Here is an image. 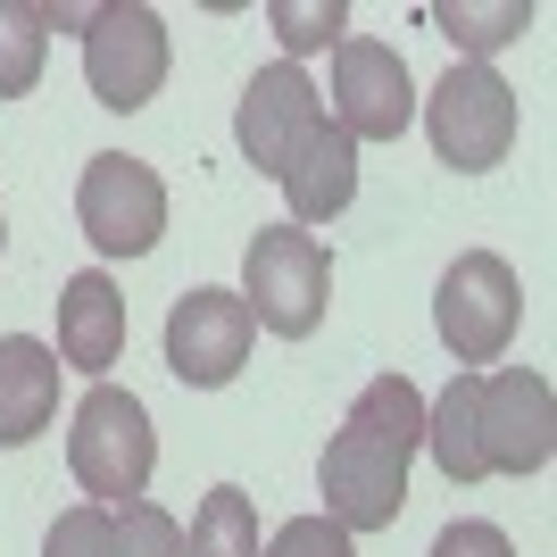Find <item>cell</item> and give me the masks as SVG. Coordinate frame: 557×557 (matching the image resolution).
<instances>
[{
	"instance_id": "7c38bea8",
	"label": "cell",
	"mask_w": 557,
	"mask_h": 557,
	"mask_svg": "<svg viewBox=\"0 0 557 557\" xmlns=\"http://www.w3.org/2000/svg\"><path fill=\"white\" fill-rule=\"evenodd\" d=\"M275 184H283V200H292V225H300V233L333 225V216L358 200V141H349L333 116H317V125L300 134V150L283 159Z\"/></svg>"
},
{
	"instance_id": "4fadbf2b",
	"label": "cell",
	"mask_w": 557,
	"mask_h": 557,
	"mask_svg": "<svg viewBox=\"0 0 557 557\" xmlns=\"http://www.w3.org/2000/svg\"><path fill=\"white\" fill-rule=\"evenodd\" d=\"M50 417H59V349L9 333L0 342V449L42 442Z\"/></svg>"
},
{
	"instance_id": "3957f363",
	"label": "cell",
	"mask_w": 557,
	"mask_h": 557,
	"mask_svg": "<svg viewBox=\"0 0 557 557\" xmlns=\"http://www.w3.org/2000/svg\"><path fill=\"white\" fill-rule=\"evenodd\" d=\"M516 317H524V292H516V267L499 250H466L442 275V292H433V325H442V342H449L458 367L508 358Z\"/></svg>"
},
{
	"instance_id": "603a6c76",
	"label": "cell",
	"mask_w": 557,
	"mask_h": 557,
	"mask_svg": "<svg viewBox=\"0 0 557 557\" xmlns=\"http://www.w3.org/2000/svg\"><path fill=\"white\" fill-rule=\"evenodd\" d=\"M267 557H358V541H349L333 516H292V524L267 541Z\"/></svg>"
},
{
	"instance_id": "277c9868",
	"label": "cell",
	"mask_w": 557,
	"mask_h": 557,
	"mask_svg": "<svg viewBox=\"0 0 557 557\" xmlns=\"http://www.w3.org/2000/svg\"><path fill=\"white\" fill-rule=\"evenodd\" d=\"M424 125H433V150H442V166H458V175H483V166H499L516 150V92L499 84V67H474V59H458V67L433 84V100H424Z\"/></svg>"
},
{
	"instance_id": "5b68a950",
	"label": "cell",
	"mask_w": 557,
	"mask_h": 557,
	"mask_svg": "<svg viewBox=\"0 0 557 557\" xmlns=\"http://www.w3.org/2000/svg\"><path fill=\"white\" fill-rule=\"evenodd\" d=\"M84 84H92V100L116 109V116L150 109L159 84H166V25H159V9H141V0L92 9V25H84Z\"/></svg>"
},
{
	"instance_id": "8fae6325",
	"label": "cell",
	"mask_w": 557,
	"mask_h": 557,
	"mask_svg": "<svg viewBox=\"0 0 557 557\" xmlns=\"http://www.w3.org/2000/svg\"><path fill=\"white\" fill-rule=\"evenodd\" d=\"M317 84H308V67H292V59H275V67L250 75V92H242V109H233V141H242V159L258 166V175H283V159L300 150V134L317 125Z\"/></svg>"
},
{
	"instance_id": "d4e9b609",
	"label": "cell",
	"mask_w": 557,
	"mask_h": 557,
	"mask_svg": "<svg viewBox=\"0 0 557 557\" xmlns=\"http://www.w3.org/2000/svg\"><path fill=\"white\" fill-rule=\"evenodd\" d=\"M0 250H9V225H0Z\"/></svg>"
},
{
	"instance_id": "5bb4252c",
	"label": "cell",
	"mask_w": 557,
	"mask_h": 557,
	"mask_svg": "<svg viewBox=\"0 0 557 557\" xmlns=\"http://www.w3.org/2000/svg\"><path fill=\"white\" fill-rule=\"evenodd\" d=\"M59 358L84 367V374H109L116 358H125V292H116L100 267L59 292Z\"/></svg>"
},
{
	"instance_id": "9a60e30c",
	"label": "cell",
	"mask_w": 557,
	"mask_h": 557,
	"mask_svg": "<svg viewBox=\"0 0 557 557\" xmlns=\"http://www.w3.org/2000/svg\"><path fill=\"white\" fill-rule=\"evenodd\" d=\"M474 392L483 374H449V392L424 408V449L449 483H483V433H474Z\"/></svg>"
},
{
	"instance_id": "ba28073f",
	"label": "cell",
	"mask_w": 557,
	"mask_h": 557,
	"mask_svg": "<svg viewBox=\"0 0 557 557\" xmlns=\"http://www.w3.org/2000/svg\"><path fill=\"white\" fill-rule=\"evenodd\" d=\"M250 342H258V325H250V308H242V292L200 283L166 317V374L191 383V392H216V383H233V374L250 367Z\"/></svg>"
},
{
	"instance_id": "52a82bcc",
	"label": "cell",
	"mask_w": 557,
	"mask_h": 557,
	"mask_svg": "<svg viewBox=\"0 0 557 557\" xmlns=\"http://www.w3.org/2000/svg\"><path fill=\"white\" fill-rule=\"evenodd\" d=\"M474 433H483V474H541L557 458V399L533 367H499L474 392Z\"/></svg>"
},
{
	"instance_id": "ac0fdd59",
	"label": "cell",
	"mask_w": 557,
	"mask_h": 557,
	"mask_svg": "<svg viewBox=\"0 0 557 557\" xmlns=\"http://www.w3.org/2000/svg\"><path fill=\"white\" fill-rule=\"evenodd\" d=\"M184 557H258V508L242 483H216L184 533Z\"/></svg>"
},
{
	"instance_id": "44dd1931",
	"label": "cell",
	"mask_w": 557,
	"mask_h": 557,
	"mask_svg": "<svg viewBox=\"0 0 557 557\" xmlns=\"http://www.w3.org/2000/svg\"><path fill=\"white\" fill-rule=\"evenodd\" d=\"M109 516H116V557H184V524L166 508L134 499V508H109Z\"/></svg>"
},
{
	"instance_id": "2e32d148",
	"label": "cell",
	"mask_w": 557,
	"mask_h": 557,
	"mask_svg": "<svg viewBox=\"0 0 557 557\" xmlns=\"http://www.w3.org/2000/svg\"><path fill=\"white\" fill-rule=\"evenodd\" d=\"M349 433H367V442H383V449H399V458H417L424 449V399H417V383L408 374H374L367 392L349 399Z\"/></svg>"
},
{
	"instance_id": "6da1fadb",
	"label": "cell",
	"mask_w": 557,
	"mask_h": 557,
	"mask_svg": "<svg viewBox=\"0 0 557 557\" xmlns=\"http://www.w3.org/2000/svg\"><path fill=\"white\" fill-rule=\"evenodd\" d=\"M333 300V250L300 225H258L250 250H242V308L250 325L283 333V342H308L325 325Z\"/></svg>"
},
{
	"instance_id": "ffe728a7",
	"label": "cell",
	"mask_w": 557,
	"mask_h": 557,
	"mask_svg": "<svg viewBox=\"0 0 557 557\" xmlns=\"http://www.w3.org/2000/svg\"><path fill=\"white\" fill-rule=\"evenodd\" d=\"M267 25H275V34H283V50H292V67H300L308 50L342 42L349 9H342V0H267Z\"/></svg>"
},
{
	"instance_id": "7402d4cb",
	"label": "cell",
	"mask_w": 557,
	"mask_h": 557,
	"mask_svg": "<svg viewBox=\"0 0 557 557\" xmlns=\"http://www.w3.org/2000/svg\"><path fill=\"white\" fill-rule=\"evenodd\" d=\"M42 557H116V516L109 508H67L59 524H50V541H42Z\"/></svg>"
},
{
	"instance_id": "7a4b0ae2",
	"label": "cell",
	"mask_w": 557,
	"mask_h": 557,
	"mask_svg": "<svg viewBox=\"0 0 557 557\" xmlns=\"http://www.w3.org/2000/svg\"><path fill=\"white\" fill-rule=\"evenodd\" d=\"M67 466L92 508H134L150 491V466H159V433H150V408L116 383H92L84 408H75V433H67Z\"/></svg>"
},
{
	"instance_id": "30bf717a",
	"label": "cell",
	"mask_w": 557,
	"mask_h": 557,
	"mask_svg": "<svg viewBox=\"0 0 557 557\" xmlns=\"http://www.w3.org/2000/svg\"><path fill=\"white\" fill-rule=\"evenodd\" d=\"M317 483H325V516L342 533H392L399 508H408V458L367 442V433H349V424L325 442Z\"/></svg>"
},
{
	"instance_id": "d6986e66",
	"label": "cell",
	"mask_w": 557,
	"mask_h": 557,
	"mask_svg": "<svg viewBox=\"0 0 557 557\" xmlns=\"http://www.w3.org/2000/svg\"><path fill=\"white\" fill-rule=\"evenodd\" d=\"M42 59H50V25L34 0H0V100H25L42 84Z\"/></svg>"
},
{
	"instance_id": "9c48e42d",
	"label": "cell",
	"mask_w": 557,
	"mask_h": 557,
	"mask_svg": "<svg viewBox=\"0 0 557 557\" xmlns=\"http://www.w3.org/2000/svg\"><path fill=\"white\" fill-rule=\"evenodd\" d=\"M417 116V84H408V59L392 42H358L342 34L333 42V125L349 141H399Z\"/></svg>"
},
{
	"instance_id": "cb8c5ba5",
	"label": "cell",
	"mask_w": 557,
	"mask_h": 557,
	"mask_svg": "<svg viewBox=\"0 0 557 557\" xmlns=\"http://www.w3.org/2000/svg\"><path fill=\"white\" fill-rule=\"evenodd\" d=\"M433 557H516V549H508V533H499V524H442Z\"/></svg>"
},
{
	"instance_id": "e0dca14e",
	"label": "cell",
	"mask_w": 557,
	"mask_h": 557,
	"mask_svg": "<svg viewBox=\"0 0 557 557\" xmlns=\"http://www.w3.org/2000/svg\"><path fill=\"white\" fill-rule=\"evenodd\" d=\"M433 25H442L474 67H491V50L516 42V34L533 25V0H433Z\"/></svg>"
},
{
	"instance_id": "8992f818",
	"label": "cell",
	"mask_w": 557,
	"mask_h": 557,
	"mask_svg": "<svg viewBox=\"0 0 557 557\" xmlns=\"http://www.w3.org/2000/svg\"><path fill=\"white\" fill-rule=\"evenodd\" d=\"M75 216H84V242L100 258H141L159 250L166 233V184L150 159H125V150H100L75 184Z\"/></svg>"
}]
</instances>
